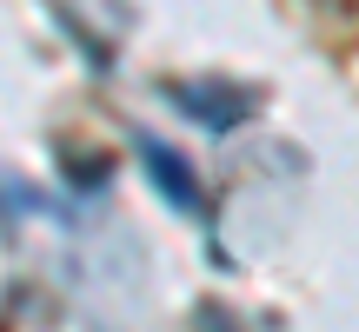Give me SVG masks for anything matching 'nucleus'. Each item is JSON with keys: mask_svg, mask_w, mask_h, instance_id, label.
Instances as JSON below:
<instances>
[{"mask_svg": "<svg viewBox=\"0 0 359 332\" xmlns=\"http://www.w3.org/2000/svg\"><path fill=\"white\" fill-rule=\"evenodd\" d=\"M140 160H147V179H154L160 193L180 206V213H206V193H200V173H193L187 160L173 153V146H160V140H147L140 133Z\"/></svg>", "mask_w": 359, "mask_h": 332, "instance_id": "2", "label": "nucleus"}, {"mask_svg": "<svg viewBox=\"0 0 359 332\" xmlns=\"http://www.w3.org/2000/svg\"><path fill=\"white\" fill-rule=\"evenodd\" d=\"M173 106L187 120H200V127H213V133H226V127H240V120H253L259 113V87H240V80H173Z\"/></svg>", "mask_w": 359, "mask_h": 332, "instance_id": "1", "label": "nucleus"}]
</instances>
